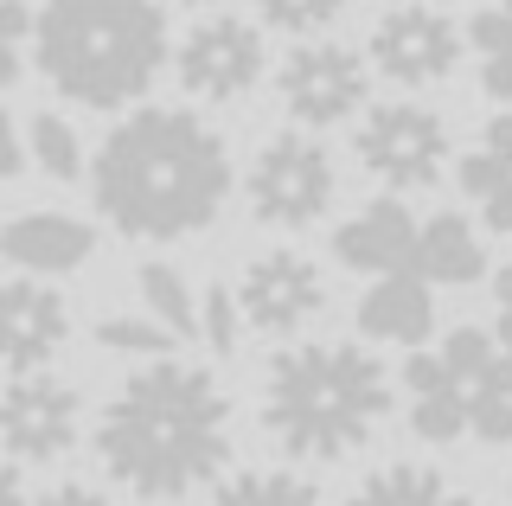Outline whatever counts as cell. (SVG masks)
Here are the masks:
<instances>
[{"label":"cell","mask_w":512,"mask_h":506,"mask_svg":"<svg viewBox=\"0 0 512 506\" xmlns=\"http://www.w3.org/2000/svg\"><path fill=\"white\" fill-rule=\"evenodd\" d=\"M160 7H186V13H218V0H160Z\"/></svg>","instance_id":"obj_32"},{"label":"cell","mask_w":512,"mask_h":506,"mask_svg":"<svg viewBox=\"0 0 512 506\" xmlns=\"http://www.w3.org/2000/svg\"><path fill=\"white\" fill-rule=\"evenodd\" d=\"M416 231H423V218L410 212L404 199H365L359 212L346 218L340 231H333V263L352 276H365V282H378V276H416Z\"/></svg>","instance_id":"obj_14"},{"label":"cell","mask_w":512,"mask_h":506,"mask_svg":"<svg viewBox=\"0 0 512 506\" xmlns=\"http://www.w3.org/2000/svg\"><path fill=\"white\" fill-rule=\"evenodd\" d=\"M32 65L64 103L141 109L154 77L173 65L167 7L160 0H39L32 13Z\"/></svg>","instance_id":"obj_4"},{"label":"cell","mask_w":512,"mask_h":506,"mask_svg":"<svg viewBox=\"0 0 512 506\" xmlns=\"http://www.w3.org/2000/svg\"><path fill=\"white\" fill-rule=\"evenodd\" d=\"M269 71L263 26L237 13H199L173 45V77L192 103H244Z\"/></svg>","instance_id":"obj_10"},{"label":"cell","mask_w":512,"mask_h":506,"mask_svg":"<svg viewBox=\"0 0 512 506\" xmlns=\"http://www.w3.org/2000/svg\"><path fill=\"white\" fill-rule=\"evenodd\" d=\"M237 449L231 391L199 359H148L96 417V462L135 500H186L218 487Z\"/></svg>","instance_id":"obj_2"},{"label":"cell","mask_w":512,"mask_h":506,"mask_svg":"<svg viewBox=\"0 0 512 506\" xmlns=\"http://www.w3.org/2000/svg\"><path fill=\"white\" fill-rule=\"evenodd\" d=\"M13 173H26V135L13 129V116L0 109V180H13Z\"/></svg>","instance_id":"obj_29"},{"label":"cell","mask_w":512,"mask_h":506,"mask_svg":"<svg viewBox=\"0 0 512 506\" xmlns=\"http://www.w3.org/2000/svg\"><path fill=\"white\" fill-rule=\"evenodd\" d=\"M32 506H109V494L90 487V481H58V487H45Z\"/></svg>","instance_id":"obj_28"},{"label":"cell","mask_w":512,"mask_h":506,"mask_svg":"<svg viewBox=\"0 0 512 506\" xmlns=\"http://www.w3.org/2000/svg\"><path fill=\"white\" fill-rule=\"evenodd\" d=\"M84 436V398L58 372H26L0 391V449L13 462H64Z\"/></svg>","instance_id":"obj_12"},{"label":"cell","mask_w":512,"mask_h":506,"mask_svg":"<svg viewBox=\"0 0 512 506\" xmlns=\"http://www.w3.org/2000/svg\"><path fill=\"white\" fill-rule=\"evenodd\" d=\"M90 250H96V231L71 212H20V218L0 225V257H7L13 270L39 276V282L84 270Z\"/></svg>","instance_id":"obj_17"},{"label":"cell","mask_w":512,"mask_h":506,"mask_svg":"<svg viewBox=\"0 0 512 506\" xmlns=\"http://www.w3.org/2000/svg\"><path fill=\"white\" fill-rule=\"evenodd\" d=\"M346 506H474V494L448 481L436 462H378L346 494Z\"/></svg>","instance_id":"obj_19"},{"label":"cell","mask_w":512,"mask_h":506,"mask_svg":"<svg viewBox=\"0 0 512 506\" xmlns=\"http://www.w3.org/2000/svg\"><path fill=\"white\" fill-rule=\"evenodd\" d=\"M352 154H359V167L372 173L391 199L404 193H429V186L448 173L455 161V135H448V116L429 103H372L359 116V129H352Z\"/></svg>","instance_id":"obj_7"},{"label":"cell","mask_w":512,"mask_h":506,"mask_svg":"<svg viewBox=\"0 0 512 506\" xmlns=\"http://www.w3.org/2000/svg\"><path fill=\"white\" fill-rule=\"evenodd\" d=\"M135 289H141V314H154L160 327H167L173 340H199V295H192V282L173 270V263H160V257H148L135 270Z\"/></svg>","instance_id":"obj_22"},{"label":"cell","mask_w":512,"mask_h":506,"mask_svg":"<svg viewBox=\"0 0 512 506\" xmlns=\"http://www.w3.org/2000/svg\"><path fill=\"white\" fill-rule=\"evenodd\" d=\"M71 340V302L39 276L0 282V366L13 378L45 372Z\"/></svg>","instance_id":"obj_13"},{"label":"cell","mask_w":512,"mask_h":506,"mask_svg":"<svg viewBox=\"0 0 512 506\" xmlns=\"http://www.w3.org/2000/svg\"><path fill=\"white\" fill-rule=\"evenodd\" d=\"M416 276L429 289H468L487 276V237L468 212H429L416 231Z\"/></svg>","instance_id":"obj_18"},{"label":"cell","mask_w":512,"mask_h":506,"mask_svg":"<svg viewBox=\"0 0 512 506\" xmlns=\"http://www.w3.org/2000/svg\"><path fill=\"white\" fill-rule=\"evenodd\" d=\"M231 289H237V308H244V327L263 334V340H295L301 327L327 308V276H320V263L295 244L256 250Z\"/></svg>","instance_id":"obj_11"},{"label":"cell","mask_w":512,"mask_h":506,"mask_svg":"<svg viewBox=\"0 0 512 506\" xmlns=\"http://www.w3.org/2000/svg\"><path fill=\"white\" fill-rule=\"evenodd\" d=\"M493 334L512 346V263L493 270Z\"/></svg>","instance_id":"obj_30"},{"label":"cell","mask_w":512,"mask_h":506,"mask_svg":"<svg viewBox=\"0 0 512 506\" xmlns=\"http://www.w3.org/2000/svg\"><path fill=\"white\" fill-rule=\"evenodd\" d=\"M231 186V141L180 103L128 109L90 154V199L128 244H180L212 231Z\"/></svg>","instance_id":"obj_1"},{"label":"cell","mask_w":512,"mask_h":506,"mask_svg":"<svg viewBox=\"0 0 512 506\" xmlns=\"http://www.w3.org/2000/svg\"><path fill=\"white\" fill-rule=\"evenodd\" d=\"M205 506H327V494L295 468H244L224 474Z\"/></svg>","instance_id":"obj_21"},{"label":"cell","mask_w":512,"mask_h":506,"mask_svg":"<svg viewBox=\"0 0 512 506\" xmlns=\"http://www.w3.org/2000/svg\"><path fill=\"white\" fill-rule=\"evenodd\" d=\"M244 199L250 218L269 231H308L333 212L340 199V161L327 154V141L308 129H282L250 154L244 167Z\"/></svg>","instance_id":"obj_6"},{"label":"cell","mask_w":512,"mask_h":506,"mask_svg":"<svg viewBox=\"0 0 512 506\" xmlns=\"http://www.w3.org/2000/svg\"><path fill=\"white\" fill-rule=\"evenodd\" d=\"M461 199L474 205V225L493 237H512V109L480 122V135L455 154Z\"/></svg>","instance_id":"obj_16"},{"label":"cell","mask_w":512,"mask_h":506,"mask_svg":"<svg viewBox=\"0 0 512 506\" xmlns=\"http://www.w3.org/2000/svg\"><path fill=\"white\" fill-rule=\"evenodd\" d=\"M244 308H237V289H224V282H212V289L199 295V340L212 346L218 359H231L237 346H244Z\"/></svg>","instance_id":"obj_26"},{"label":"cell","mask_w":512,"mask_h":506,"mask_svg":"<svg viewBox=\"0 0 512 506\" xmlns=\"http://www.w3.org/2000/svg\"><path fill=\"white\" fill-rule=\"evenodd\" d=\"M276 103L308 135L359 122L372 109V65H365V52H352L340 39H301L276 65Z\"/></svg>","instance_id":"obj_8"},{"label":"cell","mask_w":512,"mask_h":506,"mask_svg":"<svg viewBox=\"0 0 512 506\" xmlns=\"http://www.w3.org/2000/svg\"><path fill=\"white\" fill-rule=\"evenodd\" d=\"M397 391H404V423L429 449L512 442V346L493 327H448L436 346L404 359Z\"/></svg>","instance_id":"obj_5"},{"label":"cell","mask_w":512,"mask_h":506,"mask_svg":"<svg viewBox=\"0 0 512 506\" xmlns=\"http://www.w3.org/2000/svg\"><path fill=\"white\" fill-rule=\"evenodd\" d=\"M263 430L288 462L333 468L384 430L397 378L365 340H295L263 366Z\"/></svg>","instance_id":"obj_3"},{"label":"cell","mask_w":512,"mask_h":506,"mask_svg":"<svg viewBox=\"0 0 512 506\" xmlns=\"http://www.w3.org/2000/svg\"><path fill=\"white\" fill-rule=\"evenodd\" d=\"M461 58H468V26L429 0H397L391 13H378L372 39H365L372 77L397 90H436L461 71Z\"/></svg>","instance_id":"obj_9"},{"label":"cell","mask_w":512,"mask_h":506,"mask_svg":"<svg viewBox=\"0 0 512 506\" xmlns=\"http://www.w3.org/2000/svg\"><path fill=\"white\" fill-rule=\"evenodd\" d=\"M0 506H32V500H26V481H20V468H13L7 455H0Z\"/></svg>","instance_id":"obj_31"},{"label":"cell","mask_w":512,"mask_h":506,"mask_svg":"<svg viewBox=\"0 0 512 506\" xmlns=\"http://www.w3.org/2000/svg\"><path fill=\"white\" fill-rule=\"evenodd\" d=\"M352 321H359L365 346L423 353V346H436V289H429L423 276H410V270L404 276H378V282H365Z\"/></svg>","instance_id":"obj_15"},{"label":"cell","mask_w":512,"mask_h":506,"mask_svg":"<svg viewBox=\"0 0 512 506\" xmlns=\"http://www.w3.org/2000/svg\"><path fill=\"white\" fill-rule=\"evenodd\" d=\"M468 58L480 97L512 109V0H487L468 20Z\"/></svg>","instance_id":"obj_20"},{"label":"cell","mask_w":512,"mask_h":506,"mask_svg":"<svg viewBox=\"0 0 512 506\" xmlns=\"http://www.w3.org/2000/svg\"><path fill=\"white\" fill-rule=\"evenodd\" d=\"M96 346H103V353H122V359H141V366L180 353V340H173L154 314H141V308L135 314H103V321H96Z\"/></svg>","instance_id":"obj_24"},{"label":"cell","mask_w":512,"mask_h":506,"mask_svg":"<svg viewBox=\"0 0 512 506\" xmlns=\"http://www.w3.org/2000/svg\"><path fill=\"white\" fill-rule=\"evenodd\" d=\"M26 161L45 173V180H58V186H71V180H84L90 161H84V141H77V129L58 116V109H39V116L26 122Z\"/></svg>","instance_id":"obj_23"},{"label":"cell","mask_w":512,"mask_h":506,"mask_svg":"<svg viewBox=\"0 0 512 506\" xmlns=\"http://www.w3.org/2000/svg\"><path fill=\"white\" fill-rule=\"evenodd\" d=\"M26 52H32V7L26 0H0V90L26 71Z\"/></svg>","instance_id":"obj_27"},{"label":"cell","mask_w":512,"mask_h":506,"mask_svg":"<svg viewBox=\"0 0 512 506\" xmlns=\"http://www.w3.org/2000/svg\"><path fill=\"white\" fill-rule=\"evenodd\" d=\"M256 7V26H269V33H288V39H327L333 26H340L346 0H250Z\"/></svg>","instance_id":"obj_25"}]
</instances>
